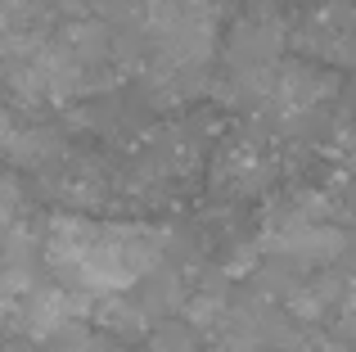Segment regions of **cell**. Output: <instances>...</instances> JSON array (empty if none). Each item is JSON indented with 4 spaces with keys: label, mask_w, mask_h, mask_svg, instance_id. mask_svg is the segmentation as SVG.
Returning a JSON list of instances; mask_svg holds the SVG:
<instances>
[{
    "label": "cell",
    "mask_w": 356,
    "mask_h": 352,
    "mask_svg": "<svg viewBox=\"0 0 356 352\" xmlns=\"http://www.w3.org/2000/svg\"><path fill=\"white\" fill-rule=\"evenodd\" d=\"M154 348L158 352H194V339L185 335V326H167V330H158Z\"/></svg>",
    "instance_id": "obj_4"
},
{
    "label": "cell",
    "mask_w": 356,
    "mask_h": 352,
    "mask_svg": "<svg viewBox=\"0 0 356 352\" xmlns=\"http://www.w3.org/2000/svg\"><path fill=\"white\" fill-rule=\"evenodd\" d=\"M9 317H14V294L0 285V330H5V321H9Z\"/></svg>",
    "instance_id": "obj_6"
},
{
    "label": "cell",
    "mask_w": 356,
    "mask_h": 352,
    "mask_svg": "<svg viewBox=\"0 0 356 352\" xmlns=\"http://www.w3.org/2000/svg\"><path fill=\"white\" fill-rule=\"evenodd\" d=\"M352 181H356V145H352Z\"/></svg>",
    "instance_id": "obj_8"
},
{
    "label": "cell",
    "mask_w": 356,
    "mask_h": 352,
    "mask_svg": "<svg viewBox=\"0 0 356 352\" xmlns=\"http://www.w3.org/2000/svg\"><path fill=\"white\" fill-rule=\"evenodd\" d=\"M348 312L356 317V271H352V280H348Z\"/></svg>",
    "instance_id": "obj_7"
},
{
    "label": "cell",
    "mask_w": 356,
    "mask_h": 352,
    "mask_svg": "<svg viewBox=\"0 0 356 352\" xmlns=\"http://www.w3.org/2000/svg\"><path fill=\"white\" fill-rule=\"evenodd\" d=\"M18 208H23V194H18V185L9 181V176H0V230H5L9 221L18 217Z\"/></svg>",
    "instance_id": "obj_3"
},
{
    "label": "cell",
    "mask_w": 356,
    "mask_h": 352,
    "mask_svg": "<svg viewBox=\"0 0 356 352\" xmlns=\"http://www.w3.org/2000/svg\"><path fill=\"white\" fill-rule=\"evenodd\" d=\"M163 239L145 226H99L81 217H59L45 239V262L68 285L118 294L140 285L158 266Z\"/></svg>",
    "instance_id": "obj_1"
},
{
    "label": "cell",
    "mask_w": 356,
    "mask_h": 352,
    "mask_svg": "<svg viewBox=\"0 0 356 352\" xmlns=\"http://www.w3.org/2000/svg\"><path fill=\"white\" fill-rule=\"evenodd\" d=\"M325 95H330V77H321V72L307 68V63H284V68H275L270 72V86H266V99L284 118L312 113Z\"/></svg>",
    "instance_id": "obj_2"
},
{
    "label": "cell",
    "mask_w": 356,
    "mask_h": 352,
    "mask_svg": "<svg viewBox=\"0 0 356 352\" xmlns=\"http://www.w3.org/2000/svg\"><path fill=\"white\" fill-rule=\"evenodd\" d=\"M27 9V0H0V36H9V27H14V18Z\"/></svg>",
    "instance_id": "obj_5"
}]
</instances>
